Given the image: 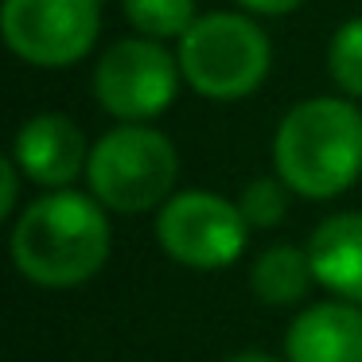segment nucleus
<instances>
[{"instance_id":"3","label":"nucleus","mask_w":362,"mask_h":362,"mask_svg":"<svg viewBox=\"0 0 362 362\" xmlns=\"http://www.w3.org/2000/svg\"><path fill=\"white\" fill-rule=\"evenodd\" d=\"M175 59L191 90L211 102H238L265 82L273 47L250 16L211 12L180 35Z\"/></svg>"},{"instance_id":"7","label":"nucleus","mask_w":362,"mask_h":362,"mask_svg":"<svg viewBox=\"0 0 362 362\" xmlns=\"http://www.w3.org/2000/svg\"><path fill=\"white\" fill-rule=\"evenodd\" d=\"M102 28L98 0H4L0 32L32 66H71L90 55Z\"/></svg>"},{"instance_id":"13","label":"nucleus","mask_w":362,"mask_h":362,"mask_svg":"<svg viewBox=\"0 0 362 362\" xmlns=\"http://www.w3.org/2000/svg\"><path fill=\"white\" fill-rule=\"evenodd\" d=\"M238 211L250 226L257 230H269L284 218L288 211V183L281 175H261V180H250L238 195Z\"/></svg>"},{"instance_id":"17","label":"nucleus","mask_w":362,"mask_h":362,"mask_svg":"<svg viewBox=\"0 0 362 362\" xmlns=\"http://www.w3.org/2000/svg\"><path fill=\"white\" fill-rule=\"evenodd\" d=\"M226 362H276V358H269V354H261V351H242V354H234V358H226Z\"/></svg>"},{"instance_id":"5","label":"nucleus","mask_w":362,"mask_h":362,"mask_svg":"<svg viewBox=\"0 0 362 362\" xmlns=\"http://www.w3.org/2000/svg\"><path fill=\"white\" fill-rule=\"evenodd\" d=\"M250 222L238 203L211 191H180L156 214V238L172 261L199 273L226 269L242 257Z\"/></svg>"},{"instance_id":"9","label":"nucleus","mask_w":362,"mask_h":362,"mask_svg":"<svg viewBox=\"0 0 362 362\" xmlns=\"http://www.w3.org/2000/svg\"><path fill=\"white\" fill-rule=\"evenodd\" d=\"M288 362H362V304L323 300L288 323Z\"/></svg>"},{"instance_id":"4","label":"nucleus","mask_w":362,"mask_h":362,"mask_svg":"<svg viewBox=\"0 0 362 362\" xmlns=\"http://www.w3.org/2000/svg\"><path fill=\"white\" fill-rule=\"evenodd\" d=\"M180 156L160 129L125 125L102 136L90 148L86 180L102 206L121 214H144L172 199Z\"/></svg>"},{"instance_id":"11","label":"nucleus","mask_w":362,"mask_h":362,"mask_svg":"<svg viewBox=\"0 0 362 362\" xmlns=\"http://www.w3.org/2000/svg\"><path fill=\"white\" fill-rule=\"evenodd\" d=\"M315 273H312V257L308 245H269L250 269V288L261 304L269 308H292L308 296Z\"/></svg>"},{"instance_id":"12","label":"nucleus","mask_w":362,"mask_h":362,"mask_svg":"<svg viewBox=\"0 0 362 362\" xmlns=\"http://www.w3.org/2000/svg\"><path fill=\"white\" fill-rule=\"evenodd\" d=\"M121 8L148 40H180L195 24V0H121Z\"/></svg>"},{"instance_id":"8","label":"nucleus","mask_w":362,"mask_h":362,"mask_svg":"<svg viewBox=\"0 0 362 362\" xmlns=\"http://www.w3.org/2000/svg\"><path fill=\"white\" fill-rule=\"evenodd\" d=\"M12 160H16L20 172L32 183L63 191L86 172L90 148H86L82 129L71 117H63V113H40V117H32L20 129Z\"/></svg>"},{"instance_id":"14","label":"nucleus","mask_w":362,"mask_h":362,"mask_svg":"<svg viewBox=\"0 0 362 362\" xmlns=\"http://www.w3.org/2000/svg\"><path fill=\"white\" fill-rule=\"evenodd\" d=\"M327 66H331L335 86L346 98H362V16L346 20L335 32L331 51H327Z\"/></svg>"},{"instance_id":"10","label":"nucleus","mask_w":362,"mask_h":362,"mask_svg":"<svg viewBox=\"0 0 362 362\" xmlns=\"http://www.w3.org/2000/svg\"><path fill=\"white\" fill-rule=\"evenodd\" d=\"M315 284L335 292L339 300L362 304V214H331L308 238Z\"/></svg>"},{"instance_id":"15","label":"nucleus","mask_w":362,"mask_h":362,"mask_svg":"<svg viewBox=\"0 0 362 362\" xmlns=\"http://www.w3.org/2000/svg\"><path fill=\"white\" fill-rule=\"evenodd\" d=\"M20 164L16 160H0V214L8 218L16 211V187H20Z\"/></svg>"},{"instance_id":"1","label":"nucleus","mask_w":362,"mask_h":362,"mask_svg":"<svg viewBox=\"0 0 362 362\" xmlns=\"http://www.w3.org/2000/svg\"><path fill=\"white\" fill-rule=\"evenodd\" d=\"M110 257V222L98 199L51 191L24 206L12 226V261L43 288H74Z\"/></svg>"},{"instance_id":"2","label":"nucleus","mask_w":362,"mask_h":362,"mask_svg":"<svg viewBox=\"0 0 362 362\" xmlns=\"http://www.w3.org/2000/svg\"><path fill=\"white\" fill-rule=\"evenodd\" d=\"M273 164L288 191L335 199L362 175V113L343 98H312L284 113L273 136Z\"/></svg>"},{"instance_id":"6","label":"nucleus","mask_w":362,"mask_h":362,"mask_svg":"<svg viewBox=\"0 0 362 362\" xmlns=\"http://www.w3.org/2000/svg\"><path fill=\"white\" fill-rule=\"evenodd\" d=\"M180 59H172L160 40L136 35L121 40L98 59L94 66V94L105 113L125 125H144L172 105L180 90Z\"/></svg>"},{"instance_id":"16","label":"nucleus","mask_w":362,"mask_h":362,"mask_svg":"<svg viewBox=\"0 0 362 362\" xmlns=\"http://www.w3.org/2000/svg\"><path fill=\"white\" fill-rule=\"evenodd\" d=\"M238 4L257 12V16H288V12H296L304 0H238Z\"/></svg>"}]
</instances>
